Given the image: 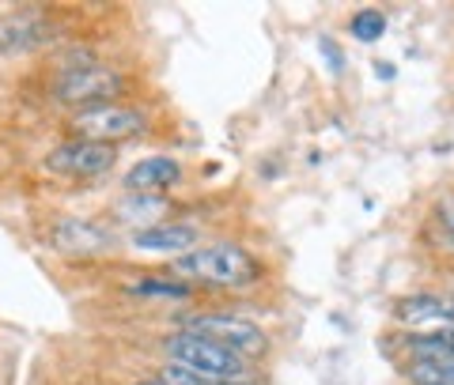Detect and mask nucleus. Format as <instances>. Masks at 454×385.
<instances>
[{
    "instance_id": "nucleus-1",
    "label": "nucleus",
    "mask_w": 454,
    "mask_h": 385,
    "mask_svg": "<svg viewBox=\"0 0 454 385\" xmlns=\"http://www.w3.org/2000/svg\"><path fill=\"white\" fill-rule=\"evenodd\" d=\"M170 273L182 280L216 283V288H243V283L258 280V261L235 242H220V246H205L175 257Z\"/></svg>"
},
{
    "instance_id": "nucleus-2",
    "label": "nucleus",
    "mask_w": 454,
    "mask_h": 385,
    "mask_svg": "<svg viewBox=\"0 0 454 385\" xmlns=\"http://www.w3.org/2000/svg\"><path fill=\"white\" fill-rule=\"evenodd\" d=\"M163 351L170 363L193 370V374H201L208 381H231V378H247V363L239 359L235 351L220 348L216 340H205L190 329H182L175 336L163 340Z\"/></svg>"
},
{
    "instance_id": "nucleus-3",
    "label": "nucleus",
    "mask_w": 454,
    "mask_h": 385,
    "mask_svg": "<svg viewBox=\"0 0 454 385\" xmlns=\"http://www.w3.org/2000/svg\"><path fill=\"white\" fill-rule=\"evenodd\" d=\"M73 133L88 144H118V140H129L145 128V113L137 106H121V103H103V106H83L73 118Z\"/></svg>"
},
{
    "instance_id": "nucleus-4",
    "label": "nucleus",
    "mask_w": 454,
    "mask_h": 385,
    "mask_svg": "<svg viewBox=\"0 0 454 385\" xmlns=\"http://www.w3.org/2000/svg\"><path fill=\"white\" fill-rule=\"evenodd\" d=\"M190 333L216 340L220 348L235 351L239 359H262L269 351V336L262 333V325H254L247 318H235V313H201V318L190 321Z\"/></svg>"
},
{
    "instance_id": "nucleus-5",
    "label": "nucleus",
    "mask_w": 454,
    "mask_h": 385,
    "mask_svg": "<svg viewBox=\"0 0 454 385\" xmlns=\"http://www.w3.org/2000/svg\"><path fill=\"white\" fill-rule=\"evenodd\" d=\"M121 95V76L110 73V68H76V73H61V83H57V98L68 106H103L114 103Z\"/></svg>"
},
{
    "instance_id": "nucleus-6",
    "label": "nucleus",
    "mask_w": 454,
    "mask_h": 385,
    "mask_svg": "<svg viewBox=\"0 0 454 385\" xmlns=\"http://www.w3.org/2000/svg\"><path fill=\"white\" fill-rule=\"evenodd\" d=\"M118 159V148L114 144H88V140H73V144H61L50 155V170L57 174H80V178H95L106 174Z\"/></svg>"
},
{
    "instance_id": "nucleus-7",
    "label": "nucleus",
    "mask_w": 454,
    "mask_h": 385,
    "mask_svg": "<svg viewBox=\"0 0 454 385\" xmlns=\"http://www.w3.org/2000/svg\"><path fill=\"white\" fill-rule=\"evenodd\" d=\"M50 242L61 253H68V257H88V253L106 250L110 246V235L103 231V227L88 223V219H57Z\"/></svg>"
},
{
    "instance_id": "nucleus-8",
    "label": "nucleus",
    "mask_w": 454,
    "mask_h": 385,
    "mask_svg": "<svg viewBox=\"0 0 454 385\" xmlns=\"http://www.w3.org/2000/svg\"><path fill=\"white\" fill-rule=\"evenodd\" d=\"M394 318L402 325H435V329H454V298L443 295H409L394 306Z\"/></svg>"
},
{
    "instance_id": "nucleus-9",
    "label": "nucleus",
    "mask_w": 454,
    "mask_h": 385,
    "mask_svg": "<svg viewBox=\"0 0 454 385\" xmlns=\"http://www.w3.org/2000/svg\"><path fill=\"white\" fill-rule=\"evenodd\" d=\"M193 246H197V227L193 223H155V227H148V231L133 235V250H145V253L182 257Z\"/></svg>"
},
{
    "instance_id": "nucleus-10",
    "label": "nucleus",
    "mask_w": 454,
    "mask_h": 385,
    "mask_svg": "<svg viewBox=\"0 0 454 385\" xmlns=\"http://www.w3.org/2000/svg\"><path fill=\"white\" fill-rule=\"evenodd\" d=\"M182 178V170L175 159H167V155H148V159H140L129 166V174H125V189L129 193H160L167 185H175Z\"/></svg>"
},
{
    "instance_id": "nucleus-11",
    "label": "nucleus",
    "mask_w": 454,
    "mask_h": 385,
    "mask_svg": "<svg viewBox=\"0 0 454 385\" xmlns=\"http://www.w3.org/2000/svg\"><path fill=\"white\" fill-rule=\"evenodd\" d=\"M50 38V27L42 19H0V53H31Z\"/></svg>"
},
{
    "instance_id": "nucleus-12",
    "label": "nucleus",
    "mask_w": 454,
    "mask_h": 385,
    "mask_svg": "<svg viewBox=\"0 0 454 385\" xmlns=\"http://www.w3.org/2000/svg\"><path fill=\"white\" fill-rule=\"evenodd\" d=\"M163 212H167V201L160 193H137V196H125V201L118 204V216L125 223H137V231L155 227V219H160Z\"/></svg>"
},
{
    "instance_id": "nucleus-13",
    "label": "nucleus",
    "mask_w": 454,
    "mask_h": 385,
    "mask_svg": "<svg viewBox=\"0 0 454 385\" xmlns=\"http://www.w3.org/2000/svg\"><path fill=\"white\" fill-rule=\"evenodd\" d=\"M129 295L137 298H155V303H182V298H190V283L182 280H160V276H148V280H137L125 288Z\"/></svg>"
},
{
    "instance_id": "nucleus-14",
    "label": "nucleus",
    "mask_w": 454,
    "mask_h": 385,
    "mask_svg": "<svg viewBox=\"0 0 454 385\" xmlns=\"http://www.w3.org/2000/svg\"><path fill=\"white\" fill-rule=\"evenodd\" d=\"M348 31H352V38H360V42H379L382 35H387V16L382 12H356L352 16V23H348Z\"/></svg>"
},
{
    "instance_id": "nucleus-15",
    "label": "nucleus",
    "mask_w": 454,
    "mask_h": 385,
    "mask_svg": "<svg viewBox=\"0 0 454 385\" xmlns=\"http://www.w3.org/2000/svg\"><path fill=\"white\" fill-rule=\"evenodd\" d=\"M409 381L413 385H454V370L432 366V363H413L409 366Z\"/></svg>"
},
{
    "instance_id": "nucleus-16",
    "label": "nucleus",
    "mask_w": 454,
    "mask_h": 385,
    "mask_svg": "<svg viewBox=\"0 0 454 385\" xmlns=\"http://www.w3.org/2000/svg\"><path fill=\"white\" fill-rule=\"evenodd\" d=\"M160 381H163V385H216V381H208V378H201V374H193V370L178 366V363H167V366H163V374H160Z\"/></svg>"
},
{
    "instance_id": "nucleus-17",
    "label": "nucleus",
    "mask_w": 454,
    "mask_h": 385,
    "mask_svg": "<svg viewBox=\"0 0 454 385\" xmlns=\"http://www.w3.org/2000/svg\"><path fill=\"white\" fill-rule=\"evenodd\" d=\"M443 223H447V231L454 235V201H450V204L443 208Z\"/></svg>"
},
{
    "instance_id": "nucleus-18",
    "label": "nucleus",
    "mask_w": 454,
    "mask_h": 385,
    "mask_svg": "<svg viewBox=\"0 0 454 385\" xmlns=\"http://www.w3.org/2000/svg\"><path fill=\"white\" fill-rule=\"evenodd\" d=\"M216 385H254L250 378H231V381H216Z\"/></svg>"
},
{
    "instance_id": "nucleus-19",
    "label": "nucleus",
    "mask_w": 454,
    "mask_h": 385,
    "mask_svg": "<svg viewBox=\"0 0 454 385\" xmlns=\"http://www.w3.org/2000/svg\"><path fill=\"white\" fill-rule=\"evenodd\" d=\"M133 385H163L160 378H145V381H133Z\"/></svg>"
}]
</instances>
